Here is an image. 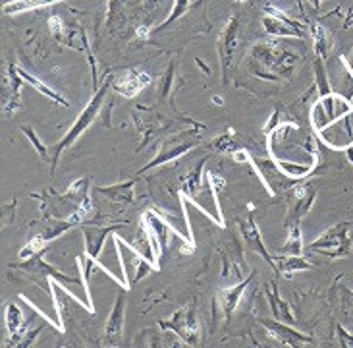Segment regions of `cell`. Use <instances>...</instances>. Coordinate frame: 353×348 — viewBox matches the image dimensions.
<instances>
[{"label": "cell", "mask_w": 353, "mask_h": 348, "mask_svg": "<svg viewBox=\"0 0 353 348\" xmlns=\"http://www.w3.org/2000/svg\"><path fill=\"white\" fill-rule=\"evenodd\" d=\"M297 62H299V57L296 52L288 48H280L276 43H259L251 48L249 70L261 79L282 81L292 76Z\"/></svg>", "instance_id": "obj_1"}, {"label": "cell", "mask_w": 353, "mask_h": 348, "mask_svg": "<svg viewBox=\"0 0 353 348\" xmlns=\"http://www.w3.org/2000/svg\"><path fill=\"white\" fill-rule=\"evenodd\" d=\"M112 89V77H105V81L101 84V87L93 91V97H91V101L87 103L85 108L79 113V116L76 118V122L70 126V130L66 132V135L62 137V139H58L57 144L50 147V171L54 173V168H57L58 161H60V157L62 153L66 151L68 147H72V145L76 144V139L79 135H83L91 128V124L95 122L97 118L101 116V113L105 110V101L106 97H108V91Z\"/></svg>", "instance_id": "obj_2"}, {"label": "cell", "mask_w": 353, "mask_h": 348, "mask_svg": "<svg viewBox=\"0 0 353 348\" xmlns=\"http://www.w3.org/2000/svg\"><path fill=\"white\" fill-rule=\"evenodd\" d=\"M47 250L48 248H45V250H41L39 253H35V255L28 258V260H21V263H12L8 269L18 271L21 277L37 282V284H41V287L47 290V292H50V294H52V287H50L52 280H57L58 284L64 287L66 290L70 284H83V280L68 277L64 273H60L54 265H50V263H47V261L43 260V255L47 253Z\"/></svg>", "instance_id": "obj_3"}, {"label": "cell", "mask_w": 353, "mask_h": 348, "mask_svg": "<svg viewBox=\"0 0 353 348\" xmlns=\"http://www.w3.org/2000/svg\"><path fill=\"white\" fill-rule=\"evenodd\" d=\"M350 231H352V222H338L323 232L315 242H311L309 250L330 260H342L345 255H350V250H352V232Z\"/></svg>", "instance_id": "obj_4"}, {"label": "cell", "mask_w": 353, "mask_h": 348, "mask_svg": "<svg viewBox=\"0 0 353 348\" xmlns=\"http://www.w3.org/2000/svg\"><path fill=\"white\" fill-rule=\"evenodd\" d=\"M249 164L255 168V173L263 180L268 193H272V195H280V193L290 192L294 186H297V184L303 180V178H294V176L284 173L278 166L276 159L272 155H268V157H255V155H251Z\"/></svg>", "instance_id": "obj_5"}, {"label": "cell", "mask_w": 353, "mask_h": 348, "mask_svg": "<svg viewBox=\"0 0 353 348\" xmlns=\"http://www.w3.org/2000/svg\"><path fill=\"white\" fill-rule=\"evenodd\" d=\"M350 113H353V101H350L347 97L340 95V93L319 97L313 105V110H311V124H313L315 134Z\"/></svg>", "instance_id": "obj_6"}, {"label": "cell", "mask_w": 353, "mask_h": 348, "mask_svg": "<svg viewBox=\"0 0 353 348\" xmlns=\"http://www.w3.org/2000/svg\"><path fill=\"white\" fill-rule=\"evenodd\" d=\"M159 327L172 331L176 337L183 340L188 347H197L201 340L199 323H197V311L195 304H190L185 308L178 309L168 319H159Z\"/></svg>", "instance_id": "obj_7"}, {"label": "cell", "mask_w": 353, "mask_h": 348, "mask_svg": "<svg viewBox=\"0 0 353 348\" xmlns=\"http://www.w3.org/2000/svg\"><path fill=\"white\" fill-rule=\"evenodd\" d=\"M316 200V186L313 180L299 182L294 186L288 193V215H286V229L301 224V219L311 211L313 203Z\"/></svg>", "instance_id": "obj_8"}, {"label": "cell", "mask_w": 353, "mask_h": 348, "mask_svg": "<svg viewBox=\"0 0 353 348\" xmlns=\"http://www.w3.org/2000/svg\"><path fill=\"white\" fill-rule=\"evenodd\" d=\"M239 28H241V19L238 16H232L219 35V58L220 70H222V84L228 81V74L232 72L234 64H236V52H238L239 47Z\"/></svg>", "instance_id": "obj_9"}, {"label": "cell", "mask_w": 353, "mask_h": 348, "mask_svg": "<svg viewBox=\"0 0 353 348\" xmlns=\"http://www.w3.org/2000/svg\"><path fill=\"white\" fill-rule=\"evenodd\" d=\"M253 277H255V271H253L251 275H248L245 279H241L239 282H236L234 287H230V289H222L216 292L214 302H212L214 323H219L220 319H224V323H228L230 319H232L234 309L238 308L239 300H241V296L245 294V290H248L249 282H251Z\"/></svg>", "instance_id": "obj_10"}, {"label": "cell", "mask_w": 353, "mask_h": 348, "mask_svg": "<svg viewBox=\"0 0 353 348\" xmlns=\"http://www.w3.org/2000/svg\"><path fill=\"white\" fill-rule=\"evenodd\" d=\"M197 139H181V137H164L163 142H161V147H159V153L154 155L153 159L149 161L147 164H143L141 168H139V173L137 176H141L147 171H153L157 166H161V164L170 163V161H176V159H180L181 155H185L188 151H191L193 147H197Z\"/></svg>", "instance_id": "obj_11"}, {"label": "cell", "mask_w": 353, "mask_h": 348, "mask_svg": "<svg viewBox=\"0 0 353 348\" xmlns=\"http://www.w3.org/2000/svg\"><path fill=\"white\" fill-rule=\"evenodd\" d=\"M259 323L267 329L268 335L272 338H276L280 342H284L288 347H316V340L311 335H305L301 331H297L296 325H290L284 321H278V319H259Z\"/></svg>", "instance_id": "obj_12"}, {"label": "cell", "mask_w": 353, "mask_h": 348, "mask_svg": "<svg viewBox=\"0 0 353 348\" xmlns=\"http://www.w3.org/2000/svg\"><path fill=\"white\" fill-rule=\"evenodd\" d=\"M319 139H323L330 149L334 151H345L353 145V113L338 118L336 122L316 132Z\"/></svg>", "instance_id": "obj_13"}, {"label": "cell", "mask_w": 353, "mask_h": 348, "mask_svg": "<svg viewBox=\"0 0 353 348\" xmlns=\"http://www.w3.org/2000/svg\"><path fill=\"white\" fill-rule=\"evenodd\" d=\"M125 292L128 290L122 289V292L118 294L112 311L108 316L105 327V347H118L122 340V333H124V318H125Z\"/></svg>", "instance_id": "obj_14"}, {"label": "cell", "mask_w": 353, "mask_h": 348, "mask_svg": "<svg viewBox=\"0 0 353 348\" xmlns=\"http://www.w3.org/2000/svg\"><path fill=\"white\" fill-rule=\"evenodd\" d=\"M137 178L139 176H135L128 182L114 184V186H97V188H93V193L105 197V202L114 205L118 211H124L125 207L134 202V186L137 182Z\"/></svg>", "instance_id": "obj_15"}, {"label": "cell", "mask_w": 353, "mask_h": 348, "mask_svg": "<svg viewBox=\"0 0 353 348\" xmlns=\"http://www.w3.org/2000/svg\"><path fill=\"white\" fill-rule=\"evenodd\" d=\"M124 222H114V224H108V226H95V224H81V234H83V240H85V253L91 255L93 260H99L101 251L105 248L106 238L110 234H114Z\"/></svg>", "instance_id": "obj_16"}, {"label": "cell", "mask_w": 353, "mask_h": 348, "mask_svg": "<svg viewBox=\"0 0 353 348\" xmlns=\"http://www.w3.org/2000/svg\"><path fill=\"white\" fill-rule=\"evenodd\" d=\"M149 84H151V76L147 72L139 70V68H130L122 77H118V79L112 77V91L124 97H135L139 95V91Z\"/></svg>", "instance_id": "obj_17"}, {"label": "cell", "mask_w": 353, "mask_h": 348, "mask_svg": "<svg viewBox=\"0 0 353 348\" xmlns=\"http://www.w3.org/2000/svg\"><path fill=\"white\" fill-rule=\"evenodd\" d=\"M267 300L268 306H270L272 318L278 319V321H284V323H290V325H296L297 327L296 313H294V309H292V306L288 304L286 300L280 296L276 282L267 284Z\"/></svg>", "instance_id": "obj_18"}, {"label": "cell", "mask_w": 353, "mask_h": 348, "mask_svg": "<svg viewBox=\"0 0 353 348\" xmlns=\"http://www.w3.org/2000/svg\"><path fill=\"white\" fill-rule=\"evenodd\" d=\"M239 229H241V234H243L249 248L253 251H257L259 255L272 267V253H268V250L265 248V242L261 238V231H259L257 221L253 219V215H248L243 221L239 222Z\"/></svg>", "instance_id": "obj_19"}, {"label": "cell", "mask_w": 353, "mask_h": 348, "mask_svg": "<svg viewBox=\"0 0 353 348\" xmlns=\"http://www.w3.org/2000/svg\"><path fill=\"white\" fill-rule=\"evenodd\" d=\"M4 323H6V329H8L10 347H19L21 338H23L26 331H28V325H23L26 319H23V313H21V309L16 304H8L6 306Z\"/></svg>", "instance_id": "obj_20"}, {"label": "cell", "mask_w": 353, "mask_h": 348, "mask_svg": "<svg viewBox=\"0 0 353 348\" xmlns=\"http://www.w3.org/2000/svg\"><path fill=\"white\" fill-rule=\"evenodd\" d=\"M272 269L276 271L278 275H284V279H290L292 273H296V271L313 269V263L303 260L301 255L284 253V255H272Z\"/></svg>", "instance_id": "obj_21"}, {"label": "cell", "mask_w": 353, "mask_h": 348, "mask_svg": "<svg viewBox=\"0 0 353 348\" xmlns=\"http://www.w3.org/2000/svg\"><path fill=\"white\" fill-rule=\"evenodd\" d=\"M205 164H207L205 157L193 164V168L188 173V176L181 178L180 193H185V195H190L191 200H193L203 190V182H205V171L203 168H205Z\"/></svg>", "instance_id": "obj_22"}, {"label": "cell", "mask_w": 353, "mask_h": 348, "mask_svg": "<svg viewBox=\"0 0 353 348\" xmlns=\"http://www.w3.org/2000/svg\"><path fill=\"white\" fill-rule=\"evenodd\" d=\"M209 151H214V153H236L238 149H243V145L238 139V134L232 130V128H226L224 132H220L219 135H214L210 139V144L207 145Z\"/></svg>", "instance_id": "obj_23"}, {"label": "cell", "mask_w": 353, "mask_h": 348, "mask_svg": "<svg viewBox=\"0 0 353 348\" xmlns=\"http://www.w3.org/2000/svg\"><path fill=\"white\" fill-rule=\"evenodd\" d=\"M16 70H18L19 77H21V79H23L26 84H29V86L33 87V89H37L41 95H45L47 99H50L52 103H57V105L64 106V108H70V101H68V99H64V97L60 95L58 91H54L52 87H48L45 81H41L39 77L31 76V74H28V72H26V70H21V68L16 66Z\"/></svg>", "instance_id": "obj_24"}, {"label": "cell", "mask_w": 353, "mask_h": 348, "mask_svg": "<svg viewBox=\"0 0 353 348\" xmlns=\"http://www.w3.org/2000/svg\"><path fill=\"white\" fill-rule=\"evenodd\" d=\"M205 184H207V190L210 192L212 203H214V207H216V213H214L216 224H219V226H224V217H222V205H220V192L224 190V184H226V180H224L222 176H219L216 173L205 171Z\"/></svg>", "instance_id": "obj_25"}, {"label": "cell", "mask_w": 353, "mask_h": 348, "mask_svg": "<svg viewBox=\"0 0 353 348\" xmlns=\"http://www.w3.org/2000/svg\"><path fill=\"white\" fill-rule=\"evenodd\" d=\"M263 28H265V31H267L268 35H274V37H305V31L292 28V26L284 23L282 19L274 18V16H268V14L267 16H263Z\"/></svg>", "instance_id": "obj_26"}, {"label": "cell", "mask_w": 353, "mask_h": 348, "mask_svg": "<svg viewBox=\"0 0 353 348\" xmlns=\"http://www.w3.org/2000/svg\"><path fill=\"white\" fill-rule=\"evenodd\" d=\"M174 84H176V62L172 60L168 64V68L164 70L163 76H161V81H159V99L161 101H168L170 106H174Z\"/></svg>", "instance_id": "obj_27"}, {"label": "cell", "mask_w": 353, "mask_h": 348, "mask_svg": "<svg viewBox=\"0 0 353 348\" xmlns=\"http://www.w3.org/2000/svg\"><path fill=\"white\" fill-rule=\"evenodd\" d=\"M313 72H315V87L319 97H326L330 93H334L332 89V84H330V77L326 74L325 60L321 57H315V62H313Z\"/></svg>", "instance_id": "obj_28"}, {"label": "cell", "mask_w": 353, "mask_h": 348, "mask_svg": "<svg viewBox=\"0 0 353 348\" xmlns=\"http://www.w3.org/2000/svg\"><path fill=\"white\" fill-rule=\"evenodd\" d=\"M62 0H8L4 4V14H19V12H29V10L43 8L48 4H57Z\"/></svg>", "instance_id": "obj_29"}, {"label": "cell", "mask_w": 353, "mask_h": 348, "mask_svg": "<svg viewBox=\"0 0 353 348\" xmlns=\"http://www.w3.org/2000/svg\"><path fill=\"white\" fill-rule=\"evenodd\" d=\"M274 159H276L278 166L286 174L294 176V178H305V176H309V174L315 171V163L299 164L294 163V161H288V159H282V157H274Z\"/></svg>", "instance_id": "obj_30"}, {"label": "cell", "mask_w": 353, "mask_h": 348, "mask_svg": "<svg viewBox=\"0 0 353 348\" xmlns=\"http://www.w3.org/2000/svg\"><path fill=\"white\" fill-rule=\"evenodd\" d=\"M21 134L26 135V137L29 139V144L33 145V149L37 151L39 159H41V161H45V163H50V149L41 142V137H39V134L35 132V128H33L31 124H23L21 126Z\"/></svg>", "instance_id": "obj_31"}, {"label": "cell", "mask_w": 353, "mask_h": 348, "mask_svg": "<svg viewBox=\"0 0 353 348\" xmlns=\"http://www.w3.org/2000/svg\"><path fill=\"white\" fill-rule=\"evenodd\" d=\"M309 31H311V37H313V47H315L316 57H321L326 60L328 57V39H326V31L323 29L321 23H309Z\"/></svg>", "instance_id": "obj_32"}, {"label": "cell", "mask_w": 353, "mask_h": 348, "mask_svg": "<svg viewBox=\"0 0 353 348\" xmlns=\"http://www.w3.org/2000/svg\"><path fill=\"white\" fill-rule=\"evenodd\" d=\"M303 251V238H301V229L297 226H290L288 229V238L284 242V253H294V255H301Z\"/></svg>", "instance_id": "obj_33"}, {"label": "cell", "mask_w": 353, "mask_h": 348, "mask_svg": "<svg viewBox=\"0 0 353 348\" xmlns=\"http://www.w3.org/2000/svg\"><path fill=\"white\" fill-rule=\"evenodd\" d=\"M199 2H201V0H199ZM199 2H191V0H176V2H174L172 12H170V16L164 19L163 23L159 26V29H157V31H163V29L168 28L170 23H174L176 19L180 18V16H183V14H185L188 10H191L193 6H195V4H199Z\"/></svg>", "instance_id": "obj_34"}, {"label": "cell", "mask_w": 353, "mask_h": 348, "mask_svg": "<svg viewBox=\"0 0 353 348\" xmlns=\"http://www.w3.org/2000/svg\"><path fill=\"white\" fill-rule=\"evenodd\" d=\"M288 122H294V120H292V118H288L286 113H282L280 108H274V110H272V115L268 116L267 124L263 126V134L270 135L274 130H276V128L288 124Z\"/></svg>", "instance_id": "obj_35"}, {"label": "cell", "mask_w": 353, "mask_h": 348, "mask_svg": "<svg viewBox=\"0 0 353 348\" xmlns=\"http://www.w3.org/2000/svg\"><path fill=\"white\" fill-rule=\"evenodd\" d=\"M265 12H267L268 16H274V18L282 19L284 23H288V26H292V28L301 29V31H307V26H305V23H303V21L290 18L288 14H284V12H282V10H280V8H276V6H270V4H267V6H265Z\"/></svg>", "instance_id": "obj_36"}, {"label": "cell", "mask_w": 353, "mask_h": 348, "mask_svg": "<svg viewBox=\"0 0 353 348\" xmlns=\"http://www.w3.org/2000/svg\"><path fill=\"white\" fill-rule=\"evenodd\" d=\"M336 340L340 347L353 348V335L350 331H345L344 325H340V323H336Z\"/></svg>", "instance_id": "obj_37"}, {"label": "cell", "mask_w": 353, "mask_h": 348, "mask_svg": "<svg viewBox=\"0 0 353 348\" xmlns=\"http://www.w3.org/2000/svg\"><path fill=\"white\" fill-rule=\"evenodd\" d=\"M48 28L52 31V35L58 39L62 35V31L66 29V23H64V19L60 18V16H50V19H48Z\"/></svg>", "instance_id": "obj_38"}, {"label": "cell", "mask_w": 353, "mask_h": 348, "mask_svg": "<svg viewBox=\"0 0 353 348\" xmlns=\"http://www.w3.org/2000/svg\"><path fill=\"white\" fill-rule=\"evenodd\" d=\"M41 331H43V325H39V327H33L29 329V331H26V335H23V338H21V342H19V347H31L33 342H35V338L41 335Z\"/></svg>", "instance_id": "obj_39"}, {"label": "cell", "mask_w": 353, "mask_h": 348, "mask_svg": "<svg viewBox=\"0 0 353 348\" xmlns=\"http://www.w3.org/2000/svg\"><path fill=\"white\" fill-rule=\"evenodd\" d=\"M16 207H18V200H12L8 205H4V221H2V226H6V224H10V222L14 221Z\"/></svg>", "instance_id": "obj_40"}, {"label": "cell", "mask_w": 353, "mask_h": 348, "mask_svg": "<svg viewBox=\"0 0 353 348\" xmlns=\"http://www.w3.org/2000/svg\"><path fill=\"white\" fill-rule=\"evenodd\" d=\"M342 62H344L345 68H347V70L352 72V76H353V50H352V52H350V57H347V58L342 57Z\"/></svg>", "instance_id": "obj_41"}, {"label": "cell", "mask_w": 353, "mask_h": 348, "mask_svg": "<svg viewBox=\"0 0 353 348\" xmlns=\"http://www.w3.org/2000/svg\"><path fill=\"white\" fill-rule=\"evenodd\" d=\"M137 35H139V37H147V35H149V29L139 28V29H137Z\"/></svg>", "instance_id": "obj_42"}, {"label": "cell", "mask_w": 353, "mask_h": 348, "mask_svg": "<svg viewBox=\"0 0 353 348\" xmlns=\"http://www.w3.org/2000/svg\"><path fill=\"white\" fill-rule=\"evenodd\" d=\"M311 4H313V8L315 10L321 8V0H311Z\"/></svg>", "instance_id": "obj_43"}, {"label": "cell", "mask_w": 353, "mask_h": 348, "mask_svg": "<svg viewBox=\"0 0 353 348\" xmlns=\"http://www.w3.org/2000/svg\"><path fill=\"white\" fill-rule=\"evenodd\" d=\"M297 4H299V12H301V16H305V14H303V6H301V0H297Z\"/></svg>", "instance_id": "obj_44"}, {"label": "cell", "mask_w": 353, "mask_h": 348, "mask_svg": "<svg viewBox=\"0 0 353 348\" xmlns=\"http://www.w3.org/2000/svg\"><path fill=\"white\" fill-rule=\"evenodd\" d=\"M238 2H245V0H238Z\"/></svg>", "instance_id": "obj_45"}, {"label": "cell", "mask_w": 353, "mask_h": 348, "mask_svg": "<svg viewBox=\"0 0 353 348\" xmlns=\"http://www.w3.org/2000/svg\"><path fill=\"white\" fill-rule=\"evenodd\" d=\"M352 294H353V292H352Z\"/></svg>", "instance_id": "obj_46"}]
</instances>
